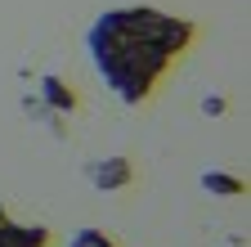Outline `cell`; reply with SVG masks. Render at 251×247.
<instances>
[{"label": "cell", "instance_id": "obj_1", "mask_svg": "<svg viewBox=\"0 0 251 247\" xmlns=\"http://www.w3.org/2000/svg\"><path fill=\"white\" fill-rule=\"evenodd\" d=\"M193 36H198V23L135 5V9H108L94 18L85 32V50L99 77L108 81V90L135 108L152 95V85L171 72L175 58L193 45Z\"/></svg>", "mask_w": 251, "mask_h": 247}, {"label": "cell", "instance_id": "obj_2", "mask_svg": "<svg viewBox=\"0 0 251 247\" xmlns=\"http://www.w3.org/2000/svg\"><path fill=\"white\" fill-rule=\"evenodd\" d=\"M85 175H90V184H94L99 193H117V189H130V184H135V162L117 153V158H99V162H90Z\"/></svg>", "mask_w": 251, "mask_h": 247}, {"label": "cell", "instance_id": "obj_3", "mask_svg": "<svg viewBox=\"0 0 251 247\" xmlns=\"http://www.w3.org/2000/svg\"><path fill=\"white\" fill-rule=\"evenodd\" d=\"M50 243H54V234L45 225H23L0 207V247H50Z\"/></svg>", "mask_w": 251, "mask_h": 247}, {"label": "cell", "instance_id": "obj_4", "mask_svg": "<svg viewBox=\"0 0 251 247\" xmlns=\"http://www.w3.org/2000/svg\"><path fill=\"white\" fill-rule=\"evenodd\" d=\"M202 189L215 193V198H242V193H247V180L220 171V166H211V171H202Z\"/></svg>", "mask_w": 251, "mask_h": 247}, {"label": "cell", "instance_id": "obj_5", "mask_svg": "<svg viewBox=\"0 0 251 247\" xmlns=\"http://www.w3.org/2000/svg\"><path fill=\"white\" fill-rule=\"evenodd\" d=\"M45 99H50V108H63V112H72L76 108V95H72V85H63V81H54V77H45Z\"/></svg>", "mask_w": 251, "mask_h": 247}, {"label": "cell", "instance_id": "obj_6", "mask_svg": "<svg viewBox=\"0 0 251 247\" xmlns=\"http://www.w3.org/2000/svg\"><path fill=\"white\" fill-rule=\"evenodd\" d=\"M68 247H117V238L112 234H103V229H76L72 238H68Z\"/></svg>", "mask_w": 251, "mask_h": 247}]
</instances>
